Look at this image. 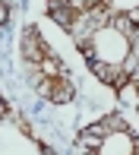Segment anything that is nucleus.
I'll use <instances>...</instances> for the list:
<instances>
[{
	"instance_id": "1",
	"label": "nucleus",
	"mask_w": 139,
	"mask_h": 155,
	"mask_svg": "<svg viewBox=\"0 0 139 155\" xmlns=\"http://www.w3.org/2000/svg\"><path fill=\"white\" fill-rule=\"evenodd\" d=\"M111 13H123V16L139 19V0H104Z\"/></svg>"
},
{
	"instance_id": "2",
	"label": "nucleus",
	"mask_w": 139,
	"mask_h": 155,
	"mask_svg": "<svg viewBox=\"0 0 139 155\" xmlns=\"http://www.w3.org/2000/svg\"><path fill=\"white\" fill-rule=\"evenodd\" d=\"M0 22H6V3H0Z\"/></svg>"
}]
</instances>
